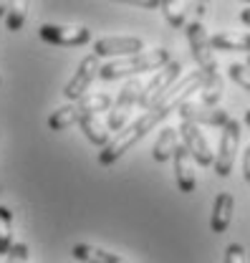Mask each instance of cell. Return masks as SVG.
<instances>
[{
  "instance_id": "1",
  "label": "cell",
  "mask_w": 250,
  "mask_h": 263,
  "mask_svg": "<svg viewBox=\"0 0 250 263\" xmlns=\"http://www.w3.org/2000/svg\"><path fill=\"white\" fill-rule=\"evenodd\" d=\"M172 111H175V109L169 106V101H164V99H162V101H157L155 106H152V109H147L137 122H131V124L124 127V129L119 132L114 139H109V144H106V147H104V152L99 155V162L101 164H114L117 160H122L126 152L139 142V139H144V137H147V132H152L157 124H159L164 117H169Z\"/></svg>"
},
{
  "instance_id": "2",
  "label": "cell",
  "mask_w": 250,
  "mask_h": 263,
  "mask_svg": "<svg viewBox=\"0 0 250 263\" xmlns=\"http://www.w3.org/2000/svg\"><path fill=\"white\" fill-rule=\"evenodd\" d=\"M169 51L167 48H155V51H142L137 56H129V59H117V61H109L99 68V79L104 81H114V79H122V76H137V73H144V71H159L169 64Z\"/></svg>"
},
{
  "instance_id": "3",
  "label": "cell",
  "mask_w": 250,
  "mask_h": 263,
  "mask_svg": "<svg viewBox=\"0 0 250 263\" xmlns=\"http://www.w3.org/2000/svg\"><path fill=\"white\" fill-rule=\"evenodd\" d=\"M180 71H182V64L180 61H169V64L164 66V68H159L155 76L147 81V84H142V94H139V106L147 111V109H152L159 99L164 97L167 91H169V86L180 79Z\"/></svg>"
},
{
  "instance_id": "4",
  "label": "cell",
  "mask_w": 250,
  "mask_h": 263,
  "mask_svg": "<svg viewBox=\"0 0 250 263\" xmlns=\"http://www.w3.org/2000/svg\"><path fill=\"white\" fill-rule=\"evenodd\" d=\"M185 28H187L189 48H192V56H195V61L200 66V71L205 76H218V61H215L210 38L205 33V26L200 21H192V23H185Z\"/></svg>"
},
{
  "instance_id": "5",
  "label": "cell",
  "mask_w": 250,
  "mask_h": 263,
  "mask_svg": "<svg viewBox=\"0 0 250 263\" xmlns=\"http://www.w3.org/2000/svg\"><path fill=\"white\" fill-rule=\"evenodd\" d=\"M144 51V41L139 35H106L94 41V56L96 59H129Z\"/></svg>"
},
{
  "instance_id": "6",
  "label": "cell",
  "mask_w": 250,
  "mask_h": 263,
  "mask_svg": "<svg viewBox=\"0 0 250 263\" xmlns=\"http://www.w3.org/2000/svg\"><path fill=\"white\" fill-rule=\"evenodd\" d=\"M139 94H142V81H139V79H131L124 89L119 91L117 101H114L111 109H109L111 114H109V122H106V127H109L111 132L124 129V124H126V119H129V114H131V109L139 104Z\"/></svg>"
},
{
  "instance_id": "7",
  "label": "cell",
  "mask_w": 250,
  "mask_h": 263,
  "mask_svg": "<svg viewBox=\"0 0 250 263\" xmlns=\"http://www.w3.org/2000/svg\"><path fill=\"white\" fill-rule=\"evenodd\" d=\"M238 144H240V124H238L235 119H230V122L222 127L218 157H215V162H213V167H215V172H218L220 177H227V175L233 172Z\"/></svg>"
},
{
  "instance_id": "8",
  "label": "cell",
  "mask_w": 250,
  "mask_h": 263,
  "mask_svg": "<svg viewBox=\"0 0 250 263\" xmlns=\"http://www.w3.org/2000/svg\"><path fill=\"white\" fill-rule=\"evenodd\" d=\"M99 59H96L94 53L91 56H86L79 68H76V73L68 79V84L63 86V97L68 99V101H81V99L86 97V91H89V86H91V81H94V76H99Z\"/></svg>"
},
{
  "instance_id": "9",
  "label": "cell",
  "mask_w": 250,
  "mask_h": 263,
  "mask_svg": "<svg viewBox=\"0 0 250 263\" xmlns=\"http://www.w3.org/2000/svg\"><path fill=\"white\" fill-rule=\"evenodd\" d=\"M41 38L53 46H84L91 41V31L84 26H41Z\"/></svg>"
},
{
  "instance_id": "10",
  "label": "cell",
  "mask_w": 250,
  "mask_h": 263,
  "mask_svg": "<svg viewBox=\"0 0 250 263\" xmlns=\"http://www.w3.org/2000/svg\"><path fill=\"white\" fill-rule=\"evenodd\" d=\"M177 132L182 134V139H185V149L189 152V157L197 160V164L210 167V164L215 162V155L210 152V144H207L205 134L200 132L197 124H192V122H185V119H182V124H180V129Z\"/></svg>"
},
{
  "instance_id": "11",
  "label": "cell",
  "mask_w": 250,
  "mask_h": 263,
  "mask_svg": "<svg viewBox=\"0 0 250 263\" xmlns=\"http://www.w3.org/2000/svg\"><path fill=\"white\" fill-rule=\"evenodd\" d=\"M180 117L192 124H210V127H225L230 122V114L220 106H205V104H195L185 101L180 106Z\"/></svg>"
},
{
  "instance_id": "12",
  "label": "cell",
  "mask_w": 250,
  "mask_h": 263,
  "mask_svg": "<svg viewBox=\"0 0 250 263\" xmlns=\"http://www.w3.org/2000/svg\"><path fill=\"white\" fill-rule=\"evenodd\" d=\"M172 160H175L177 187H180L182 193H192V190H195V185H197V180H195V170H192V162H189V152L185 149V144H177V149H175Z\"/></svg>"
},
{
  "instance_id": "13",
  "label": "cell",
  "mask_w": 250,
  "mask_h": 263,
  "mask_svg": "<svg viewBox=\"0 0 250 263\" xmlns=\"http://www.w3.org/2000/svg\"><path fill=\"white\" fill-rule=\"evenodd\" d=\"M233 205H235V200L230 193H220L215 197V205H213V218H210V228L213 233H225V230L230 228V220H233Z\"/></svg>"
},
{
  "instance_id": "14",
  "label": "cell",
  "mask_w": 250,
  "mask_h": 263,
  "mask_svg": "<svg viewBox=\"0 0 250 263\" xmlns=\"http://www.w3.org/2000/svg\"><path fill=\"white\" fill-rule=\"evenodd\" d=\"M71 256L81 263H129L124 258H119V256H114V253H106L96 246H89V243H76Z\"/></svg>"
},
{
  "instance_id": "15",
  "label": "cell",
  "mask_w": 250,
  "mask_h": 263,
  "mask_svg": "<svg viewBox=\"0 0 250 263\" xmlns=\"http://www.w3.org/2000/svg\"><path fill=\"white\" fill-rule=\"evenodd\" d=\"M210 46L218 51H248L250 53V33H215L210 35Z\"/></svg>"
},
{
  "instance_id": "16",
  "label": "cell",
  "mask_w": 250,
  "mask_h": 263,
  "mask_svg": "<svg viewBox=\"0 0 250 263\" xmlns=\"http://www.w3.org/2000/svg\"><path fill=\"white\" fill-rule=\"evenodd\" d=\"M177 134L180 132L172 129V127H164V129L159 132V139L155 142V149H152V157H155L157 162H167L172 155H175V149H177Z\"/></svg>"
},
{
  "instance_id": "17",
  "label": "cell",
  "mask_w": 250,
  "mask_h": 263,
  "mask_svg": "<svg viewBox=\"0 0 250 263\" xmlns=\"http://www.w3.org/2000/svg\"><path fill=\"white\" fill-rule=\"evenodd\" d=\"M111 104H114V101L109 99V94H89V97H84L81 101H76L79 122H81L84 117H96L99 111H109Z\"/></svg>"
},
{
  "instance_id": "18",
  "label": "cell",
  "mask_w": 250,
  "mask_h": 263,
  "mask_svg": "<svg viewBox=\"0 0 250 263\" xmlns=\"http://www.w3.org/2000/svg\"><path fill=\"white\" fill-rule=\"evenodd\" d=\"M79 124H81V129H84L86 139L91 144H96V147H106L109 144V127L104 122H99L96 117H84Z\"/></svg>"
},
{
  "instance_id": "19",
  "label": "cell",
  "mask_w": 250,
  "mask_h": 263,
  "mask_svg": "<svg viewBox=\"0 0 250 263\" xmlns=\"http://www.w3.org/2000/svg\"><path fill=\"white\" fill-rule=\"evenodd\" d=\"M71 124H79V109H76V104L56 109L48 117V129L51 132H63V129H68Z\"/></svg>"
},
{
  "instance_id": "20",
  "label": "cell",
  "mask_w": 250,
  "mask_h": 263,
  "mask_svg": "<svg viewBox=\"0 0 250 263\" xmlns=\"http://www.w3.org/2000/svg\"><path fill=\"white\" fill-rule=\"evenodd\" d=\"M13 248V213L0 205V256H8Z\"/></svg>"
},
{
  "instance_id": "21",
  "label": "cell",
  "mask_w": 250,
  "mask_h": 263,
  "mask_svg": "<svg viewBox=\"0 0 250 263\" xmlns=\"http://www.w3.org/2000/svg\"><path fill=\"white\" fill-rule=\"evenodd\" d=\"M200 91H202V104L205 106H218L220 97H222V81H220V76H205Z\"/></svg>"
},
{
  "instance_id": "22",
  "label": "cell",
  "mask_w": 250,
  "mask_h": 263,
  "mask_svg": "<svg viewBox=\"0 0 250 263\" xmlns=\"http://www.w3.org/2000/svg\"><path fill=\"white\" fill-rule=\"evenodd\" d=\"M162 10H164V18L169 26H175V28L185 26V5L182 3H162Z\"/></svg>"
},
{
  "instance_id": "23",
  "label": "cell",
  "mask_w": 250,
  "mask_h": 263,
  "mask_svg": "<svg viewBox=\"0 0 250 263\" xmlns=\"http://www.w3.org/2000/svg\"><path fill=\"white\" fill-rule=\"evenodd\" d=\"M227 71H230V79H233L238 86H243V89L250 94V71L245 68V64H233Z\"/></svg>"
},
{
  "instance_id": "24",
  "label": "cell",
  "mask_w": 250,
  "mask_h": 263,
  "mask_svg": "<svg viewBox=\"0 0 250 263\" xmlns=\"http://www.w3.org/2000/svg\"><path fill=\"white\" fill-rule=\"evenodd\" d=\"M225 263H245V248L240 243H230L225 248Z\"/></svg>"
},
{
  "instance_id": "25",
  "label": "cell",
  "mask_w": 250,
  "mask_h": 263,
  "mask_svg": "<svg viewBox=\"0 0 250 263\" xmlns=\"http://www.w3.org/2000/svg\"><path fill=\"white\" fill-rule=\"evenodd\" d=\"M8 263H28V246L13 243V248L8 251Z\"/></svg>"
},
{
  "instance_id": "26",
  "label": "cell",
  "mask_w": 250,
  "mask_h": 263,
  "mask_svg": "<svg viewBox=\"0 0 250 263\" xmlns=\"http://www.w3.org/2000/svg\"><path fill=\"white\" fill-rule=\"evenodd\" d=\"M5 23H8V31L10 33L21 31V28H23V23H26V13H23V10H8Z\"/></svg>"
},
{
  "instance_id": "27",
  "label": "cell",
  "mask_w": 250,
  "mask_h": 263,
  "mask_svg": "<svg viewBox=\"0 0 250 263\" xmlns=\"http://www.w3.org/2000/svg\"><path fill=\"white\" fill-rule=\"evenodd\" d=\"M243 172H245V182L250 185V147L245 149V160H243Z\"/></svg>"
},
{
  "instance_id": "28",
  "label": "cell",
  "mask_w": 250,
  "mask_h": 263,
  "mask_svg": "<svg viewBox=\"0 0 250 263\" xmlns=\"http://www.w3.org/2000/svg\"><path fill=\"white\" fill-rule=\"evenodd\" d=\"M240 21H243L245 26H250V8H243V10H240Z\"/></svg>"
},
{
  "instance_id": "29",
  "label": "cell",
  "mask_w": 250,
  "mask_h": 263,
  "mask_svg": "<svg viewBox=\"0 0 250 263\" xmlns=\"http://www.w3.org/2000/svg\"><path fill=\"white\" fill-rule=\"evenodd\" d=\"M139 5H142V8H162V3H157V0H152V3H149V0H142Z\"/></svg>"
},
{
  "instance_id": "30",
  "label": "cell",
  "mask_w": 250,
  "mask_h": 263,
  "mask_svg": "<svg viewBox=\"0 0 250 263\" xmlns=\"http://www.w3.org/2000/svg\"><path fill=\"white\" fill-rule=\"evenodd\" d=\"M8 10H10V5H8V3H0V18L8 15Z\"/></svg>"
},
{
  "instance_id": "31",
  "label": "cell",
  "mask_w": 250,
  "mask_h": 263,
  "mask_svg": "<svg viewBox=\"0 0 250 263\" xmlns=\"http://www.w3.org/2000/svg\"><path fill=\"white\" fill-rule=\"evenodd\" d=\"M245 122H248V124H250V109H248V111H245Z\"/></svg>"
},
{
  "instance_id": "32",
  "label": "cell",
  "mask_w": 250,
  "mask_h": 263,
  "mask_svg": "<svg viewBox=\"0 0 250 263\" xmlns=\"http://www.w3.org/2000/svg\"><path fill=\"white\" fill-rule=\"evenodd\" d=\"M245 68H248V71H250V56H248V64H245Z\"/></svg>"
},
{
  "instance_id": "33",
  "label": "cell",
  "mask_w": 250,
  "mask_h": 263,
  "mask_svg": "<svg viewBox=\"0 0 250 263\" xmlns=\"http://www.w3.org/2000/svg\"><path fill=\"white\" fill-rule=\"evenodd\" d=\"M0 84H3V79H0Z\"/></svg>"
}]
</instances>
